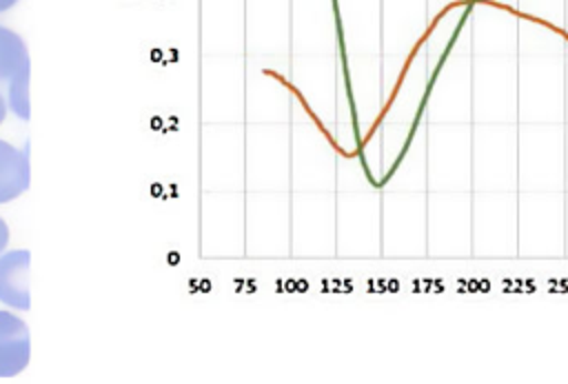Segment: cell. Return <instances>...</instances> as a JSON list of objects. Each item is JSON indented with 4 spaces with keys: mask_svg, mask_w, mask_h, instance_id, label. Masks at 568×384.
<instances>
[{
    "mask_svg": "<svg viewBox=\"0 0 568 384\" xmlns=\"http://www.w3.org/2000/svg\"><path fill=\"white\" fill-rule=\"evenodd\" d=\"M31 357V335L27 324L9 313L0 311V377H13L22 373Z\"/></svg>",
    "mask_w": 568,
    "mask_h": 384,
    "instance_id": "cell-1",
    "label": "cell"
},
{
    "mask_svg": "<svg viewBox=\"0 0 568 384\" xmlns=\"http://www.w3.org/2000/svg\"><path fill=\"white\" fill-rule=\"evenodd\" d=\"M29 262L31 253L27 249L0 253V302L18 311H29L31 306Z\"/></svg>",
    "mask_w": 568,
    "mask_h": 384,
    "instance_id": "cell-2",
    "label": "cell"
},
{
    "mask_svg": "<svg viewBox=\"0 0 568 384\" xmlns=\"http://www.w3.org/2000/svg\"><path fill=\"white\" fill-rule=\"evenodd\" d=\"M31 169L27 151L0 140V204L20 198L29 189Z\"/></svg>",
    "mask_w": 568,
    "mask_h": 384,
    "instance_id": "cell-3",
    "label": "cell"
},
{
    "mask_svg": "<svg viewBox=\"0 0 568 384\" xmlns=\"http://www.w3.org/2000/svg\"><path fill=\"white\" fill-rule=\"evenodd\" d=\"M29 62L24 40L9 27L0 24V82H9Z\"/></svg>",
    "mask_w": 568,
    "mask_h": 384,
    "instance_id": "cell-4",
    "label": "cell"
},
{
    "mask_svg": "<svg viewBox=\"0 0 568 384\" xmlns=\"http://www.w3.org/2000/svg\"><path fill=\"white\" fill-rule=\"evenodd\" d=\"M29 80H31V64L22 67L9 82H7V109L18 115L20 120L31 118V104H29Z\"/></svg>",
    "mask_w": 568,
    "mask_h": 384,
    "instance_id": "cell-5",
    "label": "cell"
},
{
    "mask_svg": "<svg viewBox=\"0 0 568 384\" xmlns=\"http://www.w3.org/2000/svg\"><path fill=\"white\" fill-rule=\"evenodd\" d=\"M7 244H9V226H7V222L0 218V253L7 249Z\"/></svg>",
    "mask_w": 568,
    "mask_h": 384,
    "instance_id": "cell-6",
    "label": "cell"
},
{
    "mask_svg": "<svg viewBox=\"0 0 568 384\" xmlns=\"http://www.w3.org/2000/svg\"><path fill=\"white\" fill-rule=\"evenodd\" d=\"M7 102H4V95H2V91H0V124L4 122V118H7Z\"/></svg>",
    "mask_w": 568,
    "mask_h": 384,
    "instance_id": "cell-7",
    "label": "cell"
},
{
    "mask_svg": "<svg viewBox=\"0 0 568 384\" xmlns=\"http://www.w3.org/2000/svg\"><path fill=\"white\" fill-rule=\"evenodd\" d=\"M18 2H20V0H0V13H2V11H9V9L16 7Z\"/></svg>",
    "mask_w": 568,
    "mask_h": 384,
    "instance_id": "cell-8",
    "label": "cell"
}]
</instances>
